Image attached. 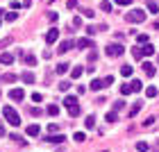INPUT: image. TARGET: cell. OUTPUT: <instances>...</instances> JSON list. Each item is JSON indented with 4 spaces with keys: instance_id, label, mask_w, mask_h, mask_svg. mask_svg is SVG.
I'll return each mask as SVG.
<instances>
[{
    "instance_id": "obj_34",
    "label": "cell",
    "mask_w": 159,
    "mask_h": 152,
    "mask_svg": "<svg viewBox=\"0 0 159 152\" xmlns=\"http://www.w3.org/2000/svg\"><path fill=\"white\" fill-rule=\"evenodd\" d=\"M102 84H105V89H107L109 84H114V75H107V77H102Z\"/></svg>"
},
{
    "instance_id": "obj_4",
    "label": "cell",
    "mask_w": 159,
    "mask_h": 152,
    "mask_svg": "<svg viewBox=\"0 0 159 152\" xmlns=\"http://www.w3.org/2000/svg\"><path fill=\"white\" fill-rule=\"evenodd\" d=\"M125 52V46H120V43H111V46H107V55L109 57H120Z\"/></svg>"
},
{
    "instance_id": "obj_12",
    "label": "cell",
    "mask_w": 159,
    "mask_h": 152,
    "mask_svg": "<svg viewBox=\"0 0 159 152\" xmlns=\"http://www.w3.org/2000/svg\"><path fill=\"white\" fill-rule=\"evenodd\" d=\"M89 89H91V91H100V89H105V84H102V79H91V84H89Z\"/></svg>"
},
{
    "instance_id": "obj_29",
    "label": "cell",
    "mask_w": 159,
    "mask_h": 152,
    "mask_svg": "<svg viewBox=\"0 0 159 152\" xmlns=\"http://www.w3.org/2000/svg\"><path fill=\"white\" fill-rule=\"evenodd\" d=\"M100 9L102 11H111V2L109 0H102V2H100Z\"/></svg>"
},
{
    "instance_id": "obj_18",
    "label": "cell",
    "mask_w": 159,
    "mask_h": 152,
    "mask_svg": "<svg viewBox=\"0 0 159 152\" xmlns=\"http://www.w3.org/2000/svg\"><path fill=\"white\" fill-rule=\"evenodd\" d=\"M84 125H86V129H93V127H96V116H86Z\"/></svg>"
},
{
    "instance_id": "obj_1",
    "label": "cell",
    "mask_w": 159,
    "mask_h": 152,
    "mask_svg": "<svg viewBox=\"0 0 159 152\" xmlns=\"http://www.w3.org/2000/svg\"><path fill=\"white\" fill-rule=\"evenodd\" d=\"M2 118L9 123V125H14V127L20 125V116H18V111L14 109V107H5L2 109Z\"/></svg>"
},
{
    "instance_id": "obj_46",
    "label": "cell",
    "mask_w": 159,
    "mask_h": 152,
    "mask_svg": "<svg viewBox=\"0 0 159 152\" xmlns=\"http://www.w3.org/2000/svg\"><path fill=\"white\" fill-rule=\"evenodd\" d=\"M73 25L80 27V25H82V18H77V16H75V18H73Z\"/></svg>"
},
{
    "instance_id": "obj_6",
    "label": "cell",
    "mask_w": 159,
    "mask_h": 152,
    "mask_svg": "<svg viewBox=\"0 0 159 152\" xmlns=\"http://www.w3.org/2000/svg\"><path fill=\"white\" fill-rule=\"evenodd\" d=\"M73 46H75V41H73V39H66V41H61V43H59V48H57V50H59V52L64 55V52H68V50L73 48Z\"/></svg>"
},
{
    "instance_id": "obj_48",
    "label": "cell",
    "mask_w": 159,
    "mask_h": 152,
    "mask_svg": "<svg viewBox=\"0 0 159 152\" xmlns=\"http://www.w3.org/2000/svg\"><path fill=\"white\" fill-rule=\"evenodd\" d=\"M11 7H14V9H18V7H20V2H18V0H11Z\"/></svg>"
},
{
    "instance_id": "obj_33",
    "label": "cell",
    "mask_w": 159,
    "mask_h": 152,
    "mask_svg": "<svg viewBox=\"0 0 159 152\" xmlns=\"http://www.w3.org/2000/svg\"><path fill=\"white\" fill-rule=\"evenodd\" d=\"M93 14H96V11L89 9V7H84V9H82V16H86V18H93Z\"/></svg>"
},
{
    "instance_id": "obj_3",
    "label": "cell",
    "mask_w": 159,
    "mask_h": 152,
    "mask_svg": "<svg viewBox=\"0 0 159 152\" xmlns=\"http://www.w3.org/2000/svg\"><path fill=\"white\" fill-rule=\"evenodd\" d=\"M125 20L127 23H143V20H146V11L143 9H129L125 14Z\"/></svg>"
},
{
    "instance_id": "obj_17",
    "label": "cell",
    "mask_w": 159,
    "mask_h": 152,
    "mask_svg": "<svg viewBox=\"0 0 159 152\" xmlns=\"http://www.w3.org/2000/svg\"><path fill=\"white\" fill-rule=\"evenodd\" d=\"M82 73H84V68H82V66H75L73 70H70V77L77 79V77H82Z\"/></svg>"
},
{
    "instance_id": "obj_19",
    "label": "cell",
    "mask_w": 159,
    "mask_h": 152,
    "mask_svg": "<svg viewBox=\"0 0 159 152\" xmlns=\"http://www.w3.org/2000/svg\"><path fill=\"white\" fill-rule=\"evenodd\" d=\"M146 7H148V11H152V14H157V11H159V5L155 2V0H148Z\"/></svg>"
},
{
    "instance_id": "obj_49",
    "label": "cell",
    "mask_w": 159,
    "mask_h": 152,
    "mask_svg": "<svg viewBox=\"0 0 159 152\" xmlns=\"http://www.w3.org/2000/svg\"><path fill=\"white\" fill-rule=\"evenodd\" d=\"M2 134H5V125L0 123V136H2Z\"/></svg>"
},
{
    "instance_id": "obj_25",
    "label": "cell",
    "mask_w": 159,
    "mask_h": 152,
    "mask_svg": "<svg viewBox=\"0 0 159 152\" xmlns=\"http://www.w3.org/2000/svg\"><path fill=\"white\" fill-rule=\"evenodd\" d=\"M25 64L27 66H37V57L34 55H25Z\"/></svg>"
},
{
    "instance_id": "obj_28",
    "label": "cell",
    "mask_w": 159,
    "mask_h": 152,
    "mask_svg": "<svg viewBox=\"0 0 159 152\" xmlns=\"http://www.w3.org/2000/svg\"><path fill=\"white\" fill-rule=\"evenodd\" d=\"M48 114L50 116H57V114H59V105H48Z\"/></svg>"
},
{
    "instance_id": "obj_27",
    "label": "cell",
    "mask_w": 159,
    "mask_h": 152,
    "mask_svg": "<svg viewBox=\"0 0 159 152\" xmlns=\"http://www.w3.org/2000/svg\"><path fill=\"white\" fill-rule=\"evenodd\" d=\"M132 57L134 59H143V50L141 48H132Z\"/></svg>"
},
{
    "instance_id": "obj_42",
    "label": "cell",
    "mask_w": 159,
    "mask_h": 152,
    "mask_svg": "<svg viewBox=\"0 0 159 152\" xmlns=\"http://www.w3.org/2000/svg\"><path fill=\"white\" fill-rule=\"evenodd\" d=\"M59 89L61 91H68L70 89V82H59Z\"/></svg>"
},
{
    "instance_id": "obj_26",
    "label": "cell",
    "mask_w": 159,
    "mask_h": 152,
    "mask_svg": "<svg viewBox=\"0 0 159 152\" xmlns=\"http://www.w3.org/2000/svg\"><path fill=\"white\" fill-rule=\"evenodd\" d=\"M120 93H123V96H129V93H134V91H132V84H123V86H120Z\"/></svg>"
},
{
    "instance_id": "obj_44",
    "label": "cell",
    "mask_w": 159,
    "mask_h": 152,
    "mask_svg": "<svg viewBox=\"0 0 159 152\" xmlns=\"http://www.w3.org/2000/svg\"><path fill=\"white\" fill-rule=\"evenodd\" d=\"M30 114H32V116H41V109H39V107H32Z\"/></svg>"
},
{
    "instance_id": "obj_45",
    "label": "cell",
    "mask_w": 159,
    "mask_h": 152,
    "mask_svg": "<svg viewBox=\"0 0 159 152\" xmlns=\"http://www.w3.org/2000/svg\"><path fill=\"white\" fill-rule=\"evenodd\" d=\"M32 100L34 102H41V93H32Z\"/></svg>"
},
{
    "instance_id": "obj_24",
    "label": "cell",
    "mask_w": 159,
    "mask_h": 152,
    "mask_svg": "<svg viewBox=\"0 0 159 152\" xmlns=\"http://www.w3.org/2000/svg\"><path fill=\"white\" fill-rule=\"evenodd\" d=\"M157 93H159L157 86H148V89H146V96H148V98H157Z\"/></svg>"
},
{
    "instance_id": "obj_13",
    "label": "cell",
    "mask_w": 159,
    "mask_h": 152,
    "mask_svg": "<svg viewBox=\"0 0 159 152\" xmlns=\"http://www.w3.org/2000/svg\"><path fill=\"white\" fill-rule=\"evenodd\" d=\"M0 64H5V66H7V64H14V55L2 52V55H0Z\"/></svg>"
},
{
    "instance_id": "obj_10",
    "label": "cell",
    "mask_w": 159,
    "mask_h": 152,
    "mask_svg": "<svg viewBox=\"0 0 159 152\" xmlns=\"http://www.w3.org/2000/svg\"><path fill=\"white\" fill-rule=\"evenodd\" d=\"M27 136H39V132H41V127L37 125V123H32V125H27Z\"/></svg>"
},
{
    "instance_id": "obj_30",
    "label": "cell",
    "mask_w": 159,
    "mask_h": 152,
    "mask_svg": "<svg viewBox=\"0 0 159 152\" xmlns=\"http://www.w3.org/2000/svg\"><path fill=\"white\" fill-rule=\"evenodd\" d=\"M2 82H16V75H14V73H5L2 75Z\"/></svg>"
},
{
    "instance_id": "obj_50",
    "label": "cell",
    "mask_w": 159,
    "mask_h": 152,
    "mask_svg": "<svg viewBox=\"0 0 159 152\" xmlns=\"http://www.w3.org/2000/svg\"><path fill=\"white\" fill-rule=\"evenodd\" d=\"M155 27H157V30H159V18H157V20H155Z\"/></svg>"
},
{
    "instance_id": "obj_7",
    "label": "cell",
    "mask_w": 159,
    "mask_h": 152,
    "mask_svg": "<svg viewBox=\"0 0 159 152\" xmlns=\"http://www.w3.org/2000/svg\"><path fill=\"white\" fill-rule=\"evenodd\" d=\"M46 141L48 143H64V141H66V136H64V134H48Z\"/></svg>"
},
{
    "instance_id": "obj_31",
    "label": "cell",
    "mask_w": 159,
    "mask_h": 152,
    "mask_svg": "<svg viewBox=\"0 0 159 152\" xmlns=\"http://www.w3.org/2000/svg\"><path fill=\"white\" fill-rule=\"evenodd\" d=\"M136 150H139V152H148V143L146 141H139V143H136Z\"/></svg>"
},
{
    "instance_id": "obj_8",
    "label": "cell",
    "mask_w": 159,
    "mask_h": 152,
    "mask_svg": "<svg viewBox=\"0 0 159 152\" xmlns=\"http://www.w3.org/2000/svg\"><path fill=\"white\" fill-rule=\"evenodd\" d=\"M9 98L18 102V100H23V98H25V91H23V89H11V91H9Z\"/></svg>"
},
{
    "instance_id": "obj_39",
    "label": "cell",
    "mask_w": 159,
    "mask_h": 152,
    "mask_svg": "<svg viewBox=\"0 0 159 152\" xmlns=\"http://www.w3.org/2000/svg\"><path fill=\"white\" fill-rule=\"evenodd\" d=\"M136 41H139V43H143V46H146V43H148V34H139V37H136Z\"/></svg>"
},
{
    "instance_id": "obj_9",
    "label": "cell",
    "mask_w": 159,
    "mask_h": 152,
    "mask_svg": "<svg viewBox=\"0 0 159 152\" xmlns=\"http://www.w3.org/2000/svg\"><path fill=\"white\" fill-rule=\"evenodd\" d=\"M75 46H77V48H93V41H91L89 37H84V39H77Z\"/></svg>"
},
{
    "instance_id": "obj_20",
    "label": "cell",
    "mask_w": 159,
    "mask_h": 152,
    "mask_svg": "<svg viewBox=\"0 0 159 152\" xmlns=\"http://www.w3.org/2000/svg\"><path fill=\"white\" fill-rule=\"evenodd\" d=\"M55 70H57V73H59V75H64V73H68V64H66V61L57 64V68H55Z\"/></svg>"
},
{
    "instance_id": "obj_14",
    "label": "cell",
    "mask_w": 159,
    "mask_h": 152,
    "mask_svg": "<svg viewBox=\"0 0 159 152\" xmlns=\"http://www.w3.org/2000/svg\"><path fill=\"white\" fill-rule=\"evenodd\" d=\"M20 79H23L25 84H34V73H30V70H25V73L20 75Z\"/></svg>"
},
{
    "instance_id": "obj_16",
    "label": "cell",
    "mask_w": 159,
    "mask_h": 152,
    "mask_svg": "<svg viewBox=\"0 0 159 152\" xmlns=\"http://www.w3.org/2000/svg\"><path fill=\"white\" fill-rule=\"evenodd\" d=\"M129 84H132V91H134V93H139V91L143 89V82H141V79H132Z\"/></svg>"
},
{
    "instance_id": "obj_40",
    "label": "cell",
    "mask_w": 159,
    "mask_h": 152,
    "mask_svg": "<svg viewBox=\"0 0 159 152\" xmlns=\"http://www.w3.org/2000/svg\"><path fill=\"white\" fill-rule=\"evenodd\" d=\"M123 107H125V102H114V109H111V111H116V114H118Z\"/></svg>"
},
{
    "instance_id": "obj_47",
    "label": "cell",
    "mask_w": 159,
    "mask_h": 152,
    "mask_svg": "<svg viewBox=\"0 0 159 152\" xmlns=\"http://www.w3.org/2000/svg\"><path fill=\"white\" fill-rule=\"evenodd\" d=\"M114 2H116V5H129L132 0H114Z\"/></svg>"
},
{
    "instance_id": "obj_38",
    "label": "cell",
    "mask_w": 159,
    "mask_h": 152,
    "mask_svg": "<svg viewBox=\"0 0 159 152\" xmlns=\"http://www.w3.org/2000/svg\"><path fill=\"white\" fill-rule=\"evenodd\" d=\"M66 7L68 9H77V0H66Z\"/></svg>"
},
{
    "instance_id": "obj_43",
    "label": "cell",
    "mask_w": 159,
    "mask_h": 152,
    "mask_svg": "<svg viewBox=\"0 0 159 152\" xmlns=\"http://www.w3.org/2000/svg\"><path fill=\"white\" fill-rule=\"evenodd\" d=\"M48 20H52V23H55V20H57V11H48Z\"/></svg>"
},
{
    "instance_id": "obj_23",
    "label": "cell",
    "mask_w": 159,
    "mask_h": 152,
    "mask_svg": "<svg viewBox=\"0 0 159 152\" xmlns=\"http://www.w3.org/2000/svg\"><path fill=\"white\" fill-rule=\"evenodd\" d=\"M120 75L123 77H129V75H132V66H127V64H125V66H120Z\"/></svg>"
},
{
    "instance_id": "obj_37",
    "label": "cell",
    "mask_w": 159,
    "mask_h": 152,
    "mask_svg": "<svg viewBox=\"0 0 159 152\" xmlns=\"http://www.w3.org/2000/svg\"><path fill=\"white\" fill-rule=\"evenodd\" d=\"M57 129H59V125H55V123H50V125H48V132L50 134H57Z\"/></svg>"
},
{
    "instance_id": "obj_36",
    "label": "cell",
    "mask_w": 159,
    "mask_h": 152,
    "mask_svg": "<svg viewBox=\"0 0 159 152\" xmlns=\"http://www.w3.org/2000/svg\"><path fill=\"white\" fill-rule=\"evenodd\" d=\"M155 116H150V118H146V120H143V127H150V125H155Z\"/></svg>"
},
{
    "instance_id": "obj_5",
    "label": "cell",
    "mask_w": 159,
    "mask_h": 152,
    "mask_svg": "<svg viewBox=\"0 0 159 152\" xmlns=\"http://www.w3.org/2000/svg\"><path fill=\"white\" fill-rule=\"evenodd\" d=\"M59 39V30H57V27H52V30H48V34H46V43H50V46H52V43Z\"/></svg>"
},
{
    "instance_id": "obj_35",
    "label": "cell",
    "mask_w": 159,
    "mask_h": 152,
    "mask_svg": "<svg viewBox=\"0 0 159 152\" xmlns=\"http://www.w3.org/2000/svg\"><path fill=\"white\" fill-rule=\"evenodd\" d=\"M73 139H75L77 143H82V141L86 139V136H84V132H75V134H73Z\"/></svg>"
},
{
    "instance_id": "obj_2",
    "label": "cell",
    "mask_w": 159,
    "mask_h": 152,
    "mask_svg": "<svg viewBox=\"0 0 159 152\" xmlns=\"http://www.w3.org/2000/svg\"><path fill=\"white\" fill-rule=\"evenodd\" d=\"M64 107L68 109V114L73 116V118H75V116H80V102H77L75 96H66V98H64Z\"/></svg>"
},
{
    "instance_id": "obj_22",
    "label": "cell",
    "mask_w": 159,
    "mask_h": 152,
    "mask_svg": "<svg viewBox=\"0 0 159 152\" xmlns=\"http://www.w3.org/2000/svg\"><path fill=\"white\" fill-rule=\"evenodd\" d=\"M16 18H18V14H16V11H7V14H5V20H7V23H14Z\"/></svg>"
},
{
    "instance_id": "obj_15",
    "label": "cell",
    "mask_w": 159,
    "mask_h": 152,
    "mask_svg": "<svg viewBox=\"0 0 159 152\" xmlns=\"http://www.w3.org/2000/svg\"><path fill=\"white\" fill-rule=\"evenodd\" d=\"M141 107H143V102H134V105H132V109H129V114H127V116H129V118H134V116H136V114L141 111Z\"/></svg>"
},
{
    "instance_id": "obj_32",
    "label": "cell",
    "mask_w": 159,
    "mask_h": 152,
    "mask_svg": "<svg viewBox=\"0 0 159 152\" xmlns=\"http://www.w3.org/2000/svg\"><path fill=\"white\" fill-rule=\"evenodd\" d=\"M105 118H107V123H116V118H118V116H116V111H109V114L105 116Z\"/></svg>"
},
{
    "instance_id": "obj_41",
    "label": "cell",
    "mask_w": 159,
    "mask_h": 152,
    "mask_svg": "<svg viewBox=\"0 0 159 152\" xmlns=\"http://www.w3.org/2000/svg\"><path fill=\"white\" fill-rule=\"evenodd\" d=\"M96 32H100V30H98V27H91V25H89V27H86V34H89V37H93V34H96Z\"/></svg>"
},
{
    "instance_id": "obj_11",
    "label": "cell",
    "mask_w": 159,
    "mask_h": 152,
    "mask_svg": "<svg viewBox=\"0 0 159 152\" xmlns=\"http://www.w3.org/2000/svg\"><path fill=\"white\" fill-rule=\"evenodd\" d=\"M143 73H146L148 77H152V75H155V64H150V61H143Z\"/></svg>"
},
{
    "instance_id": "obj_21",
    "label": "cell",
    "mask_w": 159,
    "mask_h": 152,
    "mask_svg": "<svg viewBox=\"0 0 159 152\" xmlns=\"http://www.w3.org/2000/svg\"><path fill=\"white\" fill-rule=\"evenodd\" d=\"M141 50H143V55H146V57H150V55H155V46H150V43H146V46H143Z\"/></svg>"
}]
</instances>
